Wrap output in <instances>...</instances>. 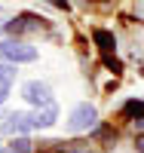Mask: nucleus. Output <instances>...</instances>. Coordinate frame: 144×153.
Listing matches in <instances>:
<instances>
[{"mask_svg": "<svg viewBox=\"0 0 144 153\" xmlns=\"http://www.w3.org/2000/svg\"><path fill=\"white\" fill-rule=\"evenodd\" d=\"M0 153H16V150H12V147H9V150H3V147H0Z\"/></svg>", "mask_w": 144, "mask_h": 153, "instance_id": "13", "label": "nucleus"}, {"mask_svg": "<svg viewBox=\"0 0 144 153\" xmlns=\"http://www.w3.org/2000/svg\"><path fill=\"white\" fill-rule=\"evenodd\" d=\"M22 95H25V101H31L34 107H46V104H52V92H49V86H46V83H40V80L25 83Z\"/></svg>", "mask_w": 144, "mask_h": 153, "instance_id": "4", "label": "nucleus"}, {"mask_svg": "<svg viewBox=\"0 0 144 153\" xmlns=\"http://www.w3.org/2000/svg\"><path fill=\"white\" fill-rule=\"evenodd\" d=\"M95 123H98V113L92 104H77L71 120H68V129L71 132H89V129H95Z\"/></svg>", "mask_w": 144, "mask_h": 153, "instance_id": "1", "label": "nucleus"}, {"mask_svg": "<svg viewBox=\"0 0 144 153\" xmlns=\"http://www.w3.org/2000/svg\"><path fill=\"white\" fill-rule=\"evenodd\" d=\"M0 55L9 58L12 65H16V61H34L37 58V49L28 46V43H19V40H3V43H0Z\"/></svg>", "mask_w": 144, "mask_h": 153, "instance_id": "3", "label": "nucleus"}, {"mask_svg": "<svg viewBox=\"0 0 144 153\" xmlns=\"http://www.w3.org/2000/svg\"><path fill=\"white\" fill-rule=\"evenodd\" d=\"M92 40H95V46L101 49V55H104V65H107L110 71H120V61L113 58V49H116V40H113V34H110V31H104V28H95V31H92Z\"/></svg>", "mask_w": 144, "mask_h": 153, "instance_id": "2", "label": "nucleus"}, {"mask_svg": "<svg viewBox=\"0 0 144 153\" xmlns=\"http://www.w3.org/2000/svg\"><path fill=\"white\" fill-rule=\"evenodd\" d=\"M12 150L16 153H31V141L28 138H16V141H12Z\"/></svg>", "mask_w": 144, "mask_h": 153, "instance_id": "10", "label": "nucleus"}, {"mask_svg": "<svg viewBox=\"0 0 144 153\" xmlns=\"http://www.w3.org/2000/svg\"><path fill=\"white\" fill-rule=\"evenodd\" d=\"M123 113H126V117L129 120H144V101H126V104H123Z\"/></svg>", "mask_w": 144, "mask_h": 153, "instance_id": "8", "label": "nucleus"}, {"mask_svg": "<svg viewBox=\"0 0 144 153\" xmlns=\"http://www.w3.org/2000/svg\"><path fill=\"white\" fill-rule=\"evenodd\" d=\"M6 98H9V86H6V83H0V104H3Z\"/></svg>", "mask_w": 144, "mask_h": 153, "instance_id": "11", "label": "nucleus"}, {"mask_svg": "<svg viewBox=\"0 0 144 153\" xmlns=\"http://www.w3.org/2000/svg\"><path fill=\"white\" fill-rule=\"evenodd\" d=\"M58 120V110H55V104H46L43 110L37 107V113H31V126L34 129H49L52 123Z\"/></svg>", "mask_w": 144, "mask_h": 153, "instance_id": "6", "label": "nucleus"}, {"mask_svg": "<svg viewBox=\"0 0 144 153\" xmlns=\"http://www.w3.org/2000/svg\"><path fill=\"white\" fill-rule=\"evenodd\" d=\"M135 123H138V129H144V120H135Z\"/></svg>", "mask_w": 144, "mask_h": 153, "instance_id": "14", "label": "nucleus"}, {"mask_svg": "<svg viewBox=\"0 0 144 153\" xmlns=\"http://www.w3.org/2000/svg\"><path fill=\"white\" fill-rule=\"evenodd\" d=\"M135 147H138V153H144V135H141L138 141H135Z\"/></svg>", "mask_w": 144, "mask_h": 153, "instance_id": "12", "label": "nucleus"}, {"mask_svg": "<svg viewBox=\"0 0 144 153\" xmlns=\"http://www.w3.org/2000/svg\"><path fill=\"white\" fill-rule=\"evenodd\" d=\"M40 22H43V19H34V16H19V19H12L6 28H9L12 34H22V31H37V28H40Z\"/></svg>", "mask_w": 144, "mask_h": 153, "instance_id": "7", "label": "nucleus"}, {"mask_svg": "<svg viewBox=\"0 0 144 153\" xmlns=\"http://www.w3.org/2000/svg\"><path fill=\"white\" fill-rule=\"evenodd\" d=\"M34 126H31V113H12V117L0 126V132H6V135H22V132H31Z\"/></svg>", "mask_w": 144, "mask_h": 153, "instance_id": "5", "label": "nucleus"}, {"mask_svg": "<svg viewBox=\"0 0 144 153\" xmlns=\"http://www.w3.org/2000/svg\"><path fill=\"white\" fill-rule=\"evenodd\" d=\"M16 80V65H0V83H12Z\"/></svg>", "mask_w": 144, "mask_h": 153, "instance_id": "9", "label": "nucleus"}]
</instances>
